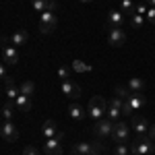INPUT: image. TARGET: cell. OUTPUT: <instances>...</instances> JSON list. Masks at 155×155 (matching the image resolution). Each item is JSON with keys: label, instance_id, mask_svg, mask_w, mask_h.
<instances>
[{"label": "cell", "instance_id": "obj_1", "mask_svg": "<svg viewBox=\"0 0 155 155\" xmlns=\"http://www.w3.org/2000/svg\"><path fill=\"white\" fill-rule=\"evenodd\" d=\"M155 151V141L149 139L147 134H139L137 141L130 145V153L134 155H151Z\"/></svg>", "mask_w": 155, "mask_h": 155}, {"label": "cell", "instance_id": "obj_2", "mask_svg": "<svg viewBox=\"0 0 155 155\" xmlns=\"http://www.w3.org/2000/svg\"><path fill=\"white\" fill-rule=\"evenodd\" d=\"M106 107H107V101L101 95H95L89 99L87 114H89V118H93V120H101V118H106Z\"/></svg>", "mask_w": 155, "mask_h": 155}, {"label": "cell", "instance_id": "obj_3", "mask_svg": "<svg viewBox=\"0 0 155 155\" xmlns=\"http://www.w3.org/2000/svg\"><path fill=\"white\" fill-rule=\"evenodd\" d=\"M56 25H58V17H56V12L44 11L41 15H39V31H41L44 35L52 33V31L56 29Z\"/></svg>", "mask_w": 155, "mask_h": 155}, {"label": "cell", "instance_id": "obj_4", "mask_svg": "<svg viewBox=\"0 0 155 155\" xmlns=\"http://www.w3.org/2000/svg\"><path fill=\"white\" fill-rule=\"evenodd\" d=\"M128 134H130V126H128L126 122L118 120V122L114 124V130H112V139H114L116 143H128Z\"/></svg>", "mask_w": 155, "mask_h": 155}, {"label": "cell", "instance_id": "obj_5", "mask_svg": "<svg viewBox=\"0 0 155 155\" xmlns=\"http://www.w3.org/2000/svg\"><path fill=\"white\" fill-rule=\"evenodd\" d=\"M60 89H62V93H64V95L71 97V99H79V97H81V87H79L77 83H72V79L62 81Z\"/></svg>", "mask_w": 155, "mask_h": 155}, {"label": "cell", "instance_id": "obj_6", "mask_svg": "<svg viewBox=\"0 0 155 155\" xmlns=\"http://www.w3.org/2000/svg\"><path fill=\"white\" fill-rule=\"evenodd\" d=\"M114 124H116V122H112V120H107V118L97 120V124H95V134L99 137V139H104V137H112Z\"/></svg>", "mask_w": 155, "mask_h": 155}, {"label": "cell", "instance_id": "obj_7", "mask_svg": "<svg viewBox=\"0 0 155 155\" xmlns=\"http://www.w3.org/2000/svg\"><path fill=\"white\" fill-rule=\"evenodd\" d=\"M107 41H110V46L120 48V46L126 41V33L122 31V27H112V29H110V35H107Z\"/></svg>", "mask_w": 155, "mask_h": 155}, {"label": "cell", "instance_id": "obj_8", "mask_svg": "<svg viewBox=\"0 0 155 155\" xmlns=\"http://www.w3.org/2000/svg\"><path fill=\"white\" fill-rule=\"evenodd\" d=\"M0 137H2L4 141H17L19 130H17V126H15L12 122H4V124L0 126Z\"/></svg>", "mask_w": 155, "mask_h": 155}, {"label": "cell", "instance_id": "obj_9", "mask_svg": "<svg viewBox=\"0 0 155 155\" xmlns=\"http://www.w3.org/2000/svg\"><path fill=\"white\" fill-rule=\"evenodd\" d=\"M4 44V41H2ZM2 58H4V62L6 64H17L19 62V52H17V48L15 46H2Z\"/></svg>", "mask_w": 155, "mask_h": 155}, {"label": "cell", "instance_id": "obj_10", "mask_svg": "<svg viewBox=\"0 0 155 155\" xmlns=\"http://www.w3.org/2000/svg\"><path fill=\"white\" fill-rule=\"evenodd\" d=\"M132 128H134V132H137V137H139V134H147L149 122H147L143 116H139V114H132Z\"/></svg>", "mask_w": 155, "mask_h": 155}, {"label": "cell", "instance_id": "obj_11", "mask_svg": "<svg viewBox=\"0 0 155 155\" xmlns=\"http://www.w3.org/2000/svg\"><path fill=\"white\" fill-rule=\"evenodd\" d=\"M44 153L46 155H62V145H60V141L56 137L54 139H48L44 143Z\"/></svg>", "mask_w": 155, "mask_h": 155}, {"label": "cell", "instance_id": "obj_12", "mask_svg": "<svg viewBox=\"0 0 155 155\" xmlns=\"http://www.w3.org/2000/svg\"><path fill=\"white\" fill-rule=\"evenodd\" d=\"M122 21H124V15L120 11H110L106 19V27L107 29H112V27H122Z\"/></svg>", "mask_w": 155, "mask_h": 155}, {"label": "cell", "instance_id": "obj_13", "mask_svg": "<svg viewBox=\"0 0 155 155\" xmlns=\"http://www.w3.org/2000/svg\"><path fill=\"white\" fill-rule=\"evenodd\" d=\"M56 134H58L56 122H54V120H46V122H44V128H41V137L48 141V139H54Z\"/></svg>", "mask_w": 155, "mask_h": 155}, {"label": "cell", "instance_id": "obj_14", "mask_svg": "<svg viewBox=\"0 0 155 155\" xmlns=\"http://www.w3.org/2000/svg\"><path fill=\"white\" fill-rule=\"evenodd\" d=\"M128 104H130L132 112H139L141 107L147 104V99H145L143 93H130V97H128Z\"/></svg>", "mask_w": 155, "mask_h": 155}, {"label": "cell", "instance_id": "obj_15", "mask_svg": "<svg viewBox=\"0 0 155 155\" xmlns=\"http://www.w3.org/2000/svg\"><path fill=\"white\" fill-rule=\"evenodd\" d=\"M4 89H6V97H8L11 101H15V99L19 97V89L15 87V81H12L11 77L4 79Z\"/></svg>", "mask_w": 155, "mask_h": 155}, {"label": "cell", "instance_id": "obj_16", "mask_svg": "<svg viewBox=\"0 0 155 155\" xmlns=\"http://www.w3.org/2000/svg\"><path fill=\"white\" fill-rule=\"evenodd\" d=\"M68 114H71V118L77 120V122L85 120V116H87V112H85V110L79 106V104H71V106H68Z\"/></svg>", "mask_w": 155, "mask_h": 155}, {"label": "cell", "instance_id": "obj_17", "mask_svg": "<svg viewBox=\"0 0 155 155\" xmlns=\"http://www.w3.org/2000/svg\"><path fill=\"white\" fill-rule=\"evenodd\" d=\"M27 39H29V33H27L25 29H19V31H15V33L11 35V39H8V41H11L12 46H23Z\"/></svg>", "mask_w": 155, "mask_h": 155}, {"label": "cell", "instance_id": "obj_18", "mask_svg": "<svg viewBox=\"0 0 155 155\" xmlns=\"http://www.w3.org/2000/svg\"><path fill=\"white\" fill-rule=\"evenodd\" d=\"M15 106L19 107L21 112H29V110H31V97L21 95V93H19V97L15 99Z\"/></svg>", "mask_w": 155, "mask_h": 155}, {"label": "cell", "instance_id": "obj_19", "mask_svg": "<svg viewBox=\"0 0 155 155\" xmlns=\"http://www.w3.org/2000/svg\"><path fill=\"white\" fill-rule=\"evenodd\" d=\"M120 12H122V15L132 17V15L137 12V4H134L132 0H122V2H120Z\"/></svg>", "mask_w": 155, "mask_h": 155}, {"label": "cell", "instance_id": "obj_20", "mask_svg": "<svg viewBox=\"0 0 155 155\" xmlns=\"http://www.w3.org/2000/svg\"><path fill=\"white\" fill-rule=\"evenodd\" d=\"M19 93L31 97L33 93H35V83H33V81H23V83L19 85Z\"/></svg>", "mask_w": 155, "mask_h": 155}, {"label": "cell", "instance_id": "obj_21", "mask_svg": "<svg viewBox=\"0 0 155 155\" xmlns=\"http://www.w3.org/2000/svg\"><path fill=\"white\" fill-rule=\"evenodd\" d=\"M93 151H95V149H93V145H91V143H77V145H72V153L91 155Z\"/></svg>", "mask_w": 155, "mask_h": 155}, {"label": "cell", "instance_id": "obj_22", "mask_svg": "<svg viewBox=\"0 0 155 155\" xmlns=\"http://www.w3.org/2000/svg\"><path fill=\"white\" fill-rule=\"evenodd\" d=\"M128 89H130L132 93H141L145 89V81L139 79V77H132V79H128Z\"/></svg>", "mask_w": 155, "mask_h": 155}, {"label": "cell", "instance_id": "obj_23", "mask_svg": "<svg viewBox=\"0 0 155 155\" xmlns=\"http://www.w3.org/2000/svg\"><path fill=\"white\" fill-rule=\"evenodd\" d=\"M106 118L112 120V122H118V120H122V110H118V107H114V106H110V104H107Z\"/></svg>", "mask_w": 155, "mask_h": 155}, {"label": "cell", "instance_id": "obj_24", "mask_svg": "<svg viewBox=\"0 0 155 155\" xmlns=\"http://www.w3.org/2000/svg\"><path fill=\"white\" fill-rule=\"evenodd\" d=\"M72 71H77V72H91V71H93V66L85 64V62H81V60H72Z\"/></svg>", "mask_w": 155, "mask_h": 155}, {"label": "cell", "instance_id": "obj_25", "mask_svg": "<svg viewBox=\"0 0 155 155\" xmlns=\"http://www.w3.org/2000/svg\"><path fill=\"white\" fill-rule=\"evenodd\" d=\"M12 107H15V101H8L6 106L2 107V118H4V122H11V118H12Z\"/></svg>", "mask_w": 155, "mask_h": 155}, {"label": "cell", "instance_id": "obj_26", "mask_svg": "<svg viewBox=\"0 0 155 155\" xmlns=\"http://www.w3.org/2000/svg\"><path fill=\"white\" fill-rule=\"evenodd\" d=\"M48 4H50V0H31V6H33L37 12L48 11Z\"/></svg>", "mask_w": 155, "mask_h": 155}, {"label": "cell", "instance_id": "obj_27", "mask_svg": "<svg viewBox=\"0 0 155 155\" xmlns=\"http://www.w3.org/2000/svg\"><path fill=\"white\" fill-rule=\"evenodd\" d=\"M130 25L134 27V29L143 27V25H145V17H143V15H137V12H134V15L130 17Z\"/></svg>", "mask_w": 155, "mask_h": 155}, {"label": "cell", "instance_id": "obj_28", "mask_svg": "<svg viewBox=\"0 0 155 155\" xmlns=\"http://www.w3.org/2000/svg\"><path fill=\"white\" fill-rule=\"evenodd\" d=\"M114 91H116V95L122 97V99H128V97H130V93H132L128 87H122V85H118V87H116Z\"/></svg>", "mask_w": 155, "mask_h": 155}, {"label": "cell", "instance_id": "obj_29", "mask_svg": "<svg viewBox=\"0 0 155 155\" xmlns=\"http://www.w3.org/2000/svg\"><path fill=\"white\" fill-rule=\"evenodd\" d=\"M124 101H126V99H122V97H112V99H107V104H110V106H114V107H118V110H122V107H124Z\"/></svg>", "mask_w": 155, "mask_h": 155}, {"label": "cell", "instance_id": "obj_30", "mask_svg": "<svg viewBox=\"0 0 155 155\" xmlns=\"http://www.w3.org/2000/svg\"><path fill=\"white\" fill-rule=\"evenodd\" d=\"M130 153V147L126 143H118L116 145V155H128Z\"/></svg>", "mask_w": 155, "mask_h": 155}, {"label": "cell", "instance_id": "obj_31", "mask_svg": "<svg viewBox=\"0 0 155 155\" xmlns=\"http://www.w3.org/2000/svg\"><path fill=\"white\" fill-rule=\"evenodd\" d=\"M58 79H62V81L71 79V71H68L66 66H60V68H58Z\"/></svg>", "mask_w": 155, "mask_h": 155}, {"label": "cell", "instance_id": "obj_32", "mask_svg": "<svg viewBox=\"0 0 155 155\" xmlns=\"http://www.w3.org/2000/svg\"><path fill=\"white\" fill-rule=\"evenodd\" d=\"M145 19H147V23L155 25V6H151V8L147 11V15H145Z\"/></svg>", "mask_w": 155, "mask_h": 155}, {"label": "cell", "instance_id": "obj_33", "mask_svg": "<svg viewBox=\"0 0 155 155\" xmlns=\"http://www.w3.org/2000/svg\"><path fill=\"white\" fill-rule=\"evenodd\" d=\"M23 155H39V151H37L35 147H31V145H29V147H25Z\"/></svg>", "mask_w": 155, "mask_h": 155}, {"label": "cell", "instance_id": "obj_34", "mask_svg": "<svg viewBox=\"0 0 155 155\" xmlns=\"http://www.w3.org/2000/svg\"><path fill=\"white\" fill-rule=\"evenodd\" d=\"M147 11H149V8H147V4H137V15H147Z\"/></svg>", "mask_w": 155, "mask_h": 155}, {"label": "cell", "instance_id": "obj_35", "mask_svg": "<svg viewBox=\"0 0 155 155\" xmlns=\"http://www.w3.org/2000/svg\"><path fill=\"white\" fill-rule=\"evenodd\" d=\"M147 137L155 141V124H151V126H149V130H147Z\"/></svg>", "mask_w": 155, "mask_h": 155}, {"label": "cell", "instance_id": "obj_36", "mask_svg": "<svg viewBox=\"0 0 155 155\" xmlns=\"http://www.w3.org/2000/svg\"><path fill=\"white\" fill-rule=\"evenodd\" d=\"M56 8H58V2L50 0V4H48V11H50V12H56Z\"/></svg>", "mask_w": 155, "mask_h": 155}, {"label": "cell", "instance_id": "obj_37", "mask_svg": "<svg viewBox=\"0 0 155 155\" xmlns=\"http://www.w3.org/2000/svg\"><path fill=\"white\" fill-rule=\"evenodd\" d=\"M93 145V149H95L97 153H99V151H101V143H99V141H95V143H91Z\"/></svg>", "mask_w": 155, "mask_h": 155}, {"label": "cell", "instance_id": "obj_38", "mask_svg": "<svg viewBox=\"0 0 155 155\" xmlns=\"http://www.w3.org/2000/svg\"><path fill=\"white\" fill-rule=\"evenodd\" d=\"M0 79H6V68L0 64Z\"/></svg>", "mask_w": 155, "mask_h": 155}, {"label": "cell", "instance_id": "obj_39", "mask_svg": "<svg viewBox=\"0 0 155 155\" xmlns=\"http://www.w3.org/2000/svg\"><path fill=\"white\" fill-rule=\"evenodd\" d=\"M147 4H151V6H155V0H145Z\"/></svg>", "mask_w": 155, "mask_h": 155}, {"label": "cell", "instance_id": "obj_40", "mask_svg": "<svg viewBox=\"0 0 155 155\" xmlns=\"http://www.w3.org/2000/svg\"><path fill=\"white\" fill-rule=\"evenodd\" d=\"M79 2H83V4H89V2H93V0H79Z\"/></svg>", "mask_w": 155, "mask_h": 155}, {"label": "cell", "instance_id": "obj_41", "mask_svg": "<svg viewBox=\"0 0 155 155\" xmlns=\"http://www.w3.org/2000/svg\"><path fill=\"white\" fill-rule=\"evenodd\" d=\"M91 155H99V153H97V151H93V153H91Z\"/></svg>", "mask_w": 155, "mask_h": 155}, {"label": "cell", "instance_id": "obj_42", "mask_svg": "<svg viewBox=\"0 0 155 155\" xmlns=\"http://www.w3.org/2000/svg\"><path fill=\"white\" fill-rule=\"evenodd\" d=\"M74 155H83V153H74Z\"/></svg>", "mask_w": 155, "mask_h": 155}, {"label": "cell", "instance_id": "obj_43", "mask_svg": "<svg viewBox=\"0 0 155 155\" xmlns=\"http://www.w3.org/2000/svg\"><path fill=\"white\" fill-rule=\"evenodd\" d=\"M130 155H134V153H130Z\"/></svg>", "mask_w": 155, "mask_h": 155}]
</instances>
